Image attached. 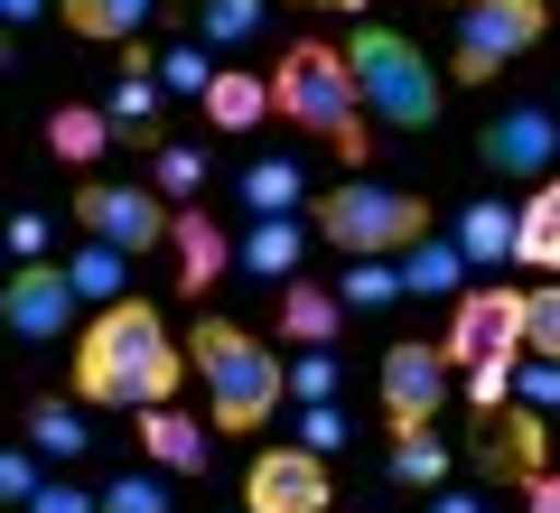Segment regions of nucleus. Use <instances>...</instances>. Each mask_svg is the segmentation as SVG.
<instances>
[{"label": "nucleus", "instance_id": "1", "mask_svg": "<svg viewBox=\"0 0 560 513\" xmlns=\"http://www.w3.org/2000/svg\"><path fill=\"white\" fill-rule=\"evenodd\" d=\"M187 374H197V355L168 336L160 299H140V290L94 308L75 336V401L84 411H160V401H178Z\"/></svg>", "mask_w": 560, "mask_h": 513}, {"label": "nucleus", "instance_id": "2", "mask_svg": "<svg viewBox=\"0 0 560 513\" xmlns=\"http://www.w3.org/2000/svg\"><path fill=\"white\" fill-rule=\"evenodd\" d=\"M271 103H280V121H290V131L327 140L346 168H364V159H374V113H364V84H355V66H346V47H327V38L280 47Z\"/></svg>", "mask_w": 560, "mask_h": 513}, {"label": "nucleus", "instance_id": "3", "mask_svg": "<svg viewBox=\"0 0 560 513\" xmlns=\"http://www.w3.org/2000/svg\"><path fill=\"white\" fill-rule=\"evenodd\" d=\"M187 355H197L206 411H215V430H224V439H253L261 420L280 411V393H290V364H280V346H261V336H253V327H234V317H197Z\"/></svg>", "mask_w": 560, "mask_h": 513}, {"label": "nucleus", "instance_id": "4", "mask_svg": "<svg viewBox=\"0 0 560 513\" xmlns=\"http://www.w3.org/2000/svg\"><path fill=\"white\" fill-rule=\"evenodd\" d=\"M308 224H318L346 261H401L411 243L440 234V224H430V197H411V187H374L364 168L346 187H327V197L308 206Z\"/></svg>", "mask_w": 560, "mask_h": 513}, {"label": "nucleus", "instance_id": "5", "mask_svg": "<svg viewBox=\"0 0 560 513\" xmlns=\"http://www.w3.org/2000/svg\"><path fill=\"white\" fill-rule=\"evenodd\" d=\"M346 66H355L364 113H374L383 131H430V121H440L448 84L430 75V57H420L401 28H355V38H346Z\"/></svg>", "mask_w": 560, "mask_h": 513}, {"label": "nucleus", "instance_id": "6", "mask_svg": "<svg viewBox=\"0 0 560 513\" xmlns=\"http://www.w3.org/2000/svg\"><path fill=\"white\" fill-rule=\"evenodd\" d=\"M551 38V0H458V38H448V75L495 84L514 57Z\"/></svg>", "mask_w": 560, "mask_h": 513}, {"label": "nucleus", "instance_id": "7", "mask_svg": "<svg viewBox=\"0 0 560 513\" xmlns=\"http://www.w3.org/2000/svg\"><path fill=\"white\" fill-rule=\"evenodd\" d=\"M448 364L458 374H486V364H523L533 355V290H504V280H477V290L448 308Z\"/></svg>", "mask_w": 560, "mask_h": 513}, {"label": "nucleus", "instance_id": "8", "mask_svg": "<svg viewBox=\"0 0 560 513\" xmlns=\"http://www.w3.org/2000/svg\"><path fill=\"white\" fill-rule=\"evenodd\" d=\"M75 224L94 243H113V253H160L168 234H178V206L160 197V187H113V178H84L75 187Z\"/></svg>", "mask_w": 560, "mask_h": 513}, {"label": "nucleus", "instance_id": "9", "mask_svg": "<svg viewBox=\"0 0 560 513\" xmlns=\"http://www.w3.org/2000/svg\"><path fill=\"white\" fill-rule=\"evenodd\" d=\"M75 308H84V290H75L66 261H20V271L0 280V327L20 336V346H57L75 327Z\"/></svg>", "mask_w": 560, "mask_h": 513}, {"label": "nucleus", "instance_id": "10", "mask_svg": "<svg viewBox=\"0 0 560 513\" xmlns=\"http://www.w3.org/2000/svg\"><path fill=\"white\" fill-rule=\"evenodd\" d=\"M477 159L495 168V178H551V159H560V113L551 103H504L495 121L477 131Z\"/></svg>", "mask_w": 560, "mask_h": 513}, {"label": "nucleus", "instance_id": "11", "mask_svg": "<svg viewBox=\"0 0 560 513\" xmlns=\"http://www.w3.org/2000/svg\"><path fill=\"white\" fill-rule=\"evenodd\" d=\"M327 457L318 448H300V439H290V448H261L253 467H243V504L253 513H327Z\"/></svg>", "mask_w": 560, "mask_h": 513}, {"label": "nucleus", "instance_id": "12", "mask_svg": "<svg viewBox=\"0 0 560 513\" xmlns=\"http://www.w3.org/2000/svg\"><path fill=\"white\" fill-rule=\"evenodd\" d=\"M448 346H393L383 355V411L393 430H440V401H448Z\"/></svg>", "mask_w": 560, "mask_h": 513}, {"label": "nucleus", "instance_id": "13", "mask_svg": "<svg viewBox=\"0 0 560 513\" xmlns=\"http://www.w3.org/2000/svg\"><path fill=\"white\" fill-rule=\"evenodd\" d=\"M486 420H495V430H486V448H477V476H486V486H504V476L533 486V476L551 467V448H541V411H533V401H504V411H486Z\"/></svg>", "mask_w": 560, "mask_h": 513}, {"label": "nucleus", "instance_id": "14", "mask_svg": "<svg viewBox=\"0 0 560 513\" xmlns=\"http://www.w3.org/2000/svg\"><path fill=\"white\" fill-rule=\"evenodd\" d=\"M168 243H178V290H187V299H206V290H215V280L243 261V243L224 234L215 215H206V197L178 206V234H168Z\"/></svg>", "mask_w": 560, "mask_h": 513}, {"label": "nucleus", "instance_id": "15", "mask_svg": "<svg viewBox=\"0 0 560 513\" xmlns=\"http://www.w3.org/2000/svg\"><path fill=\"white\" fill-rule=\"evenodd\" d=\"M131 439L150 448V467H168V476H206V457H215V448H206V430L178 411V401H160V411H131Z\"/></svg>", "mask_w": 560, "mask_h": 513}, {"label": "nucleus", "instance_id": "16", "mask_svg": "<svg viewBox=\"0 0 560 513\" xmlns=\"http://www.w3.org/2000/svg\"><path fill=\"white\" fill-rule=\"evenodd\" d=\"M300 253H308V224L300 215H253V224H243V271L271 280V290L300 280Z\"/></svg>", "mask_w": 560, "mask_h": 513}, {"label": "nucleus", "instance_id": "17", "mask_svg": "<svg viewBox=\"0 0 560 513\" xmlns=\"http://www.w3.org/2000/svg\"><path fill=\"white\" fill-rule=\"evenodd\" d=\"M467 271H477V261L458 253V234H430V243L401 253V290H411V299H448V308H458V299H467Z\"/></svg>", "mask_w": 560, "mask_h": 513}, {"label": "nucleus", "instance_id": "18", "mask_svg": "<svg viewBox=\"0 0 560 513\" xmlns=\"http://www.w3.org/2000/svg\"><path fill=\"white\" fill-rule=\"evenodd\" d=\"M113 140H121V121L103 113V103H57V113H47V150H57L66 168H94Z\"/></svg>", "mask_w": 560, "mask_h": 513}, {"label": "nucleus", "instance_id": "19", "mask_svg": "<svg viewBox=\"0 0 560 513\" xmlns=\"http://www.w3.org/2000/svg\"><path fill=\"white\" fill-rule=\"evenodd\" d=\"M458 253L477 261V271L514 261V253H523V215H514V206H495V197H477V206L458 215Z\"/></svg>", "mask_w": 560, "mask_h": 513}, {"label": "nucleus", "instance_id": "20", "mask_svg": "<svg viewBox=\"0 0 560 513\" xmlns=\"http://www.w3.org/2000/svg\"><path fill=\"white\" fill-rule=\"evenodd\" d=\"M337 327H346L337 290H318V280H290V290H280V336H290V346H337Z\"/></svg>", "mask_w": 560, "mask_h": 513}, {"label": "nucleus", "instance_id": "21", "mask_svg": "<svg viewBox=\"0 0 560 513\" xmlns=\"http://www.w3.org/2000/svg\"><path fill=\"white\" fill-rule=\"evenodd\" d=\"M308 178H300V159H253L243 168V215H308Z\"/></svg>", "mask_w": 560, "mask_h": 513}, {"label": "nucleus", "instance_id": "22", "mask_svg": "<svg viewBox=\"0 0 560 513\" xmlns=\"http://www.w3.org/2000/svg\"><path fill=\"white\" fill-rule=\"evenodd\" d=\"M150 10H160V0H57V20L75 28V38H103V47H131L140 28H150Z\"/></svg>", "mask_w": 560, "mask_h": 513}, {"label": "nucleus", "instance_id": "23", "mask_svg": "<svg viewBox=\"0 0 560 513\" xmlns=\"http://www.w3.org/2000/svg\"><path fill=\"white\" fill-rule=\"evenodd\" d=\"M280 103H271V75H215L206 84V121H215V131H261V121H271Z\"/></svg>", "mask_w": 560, "mask_h": 513}, {"label": "nucleus", "instance_id": "24", "mask_svg": "<svg viewBox=\"0 0 560 513\" xmlns=\"http://www.w3.org/2000/svg\"><path fill=\"white\" fill-rule=\"evenodd\" d=\"M66 271H75V290L94 299V308H113V299H131V253H113V243L84 234L75 253H66Z\"/></svg>", "mask_w": 560, "mask_h": 513}, {"label": "nucleus", "instance_id": "25", "mask_svg": "<svg viewBox=\"0 0 560 513\" xmlns=\"http://www.w3.org/2000/svg\"><path fill=\"white\" fill-rule=\"evenodd\" d=\"M28 448H38V457H57V467H66V457H84V448H94V439H84V401H28Z\"/></svg>", "mask_w": 560, "mask_h": 513}, {"label": "nucleus", "instance_id": "26", "mask_svg": "<svg viewBox=\"0 0 560 513\" xmlns=\"http://www.w3.org/2000/svg\"><path fill=\"white\" fill-rule=\"evenodd\" d=\"M514 261H533V271L560 280V178L533 187V206H523V253H514Z\"/></svg>", "mask_w": 560, "mask_h": 513}, {"label": "nucleus", "instance_id": "27", "mask_svg": "<svg viewBox=\"0 0 560 513\" xmlns=\"http://www.w3.org/2000/svg\"><path fill=\"white\" fill-rule=\"evenodd\" d=\"M271 28V0H197V38L206 47H253Z\"/></svg>", "mask_w": 560, "mask_h": 513}, {"label": "nucleus", "instance_id": "28", "mask_svg": "<svg viewBox=\"0 0 560 513\" xmlns=\"http://www.w3.org/2000/svg\"><path fill=\"white\" fill-rule=\"evenodd\" d=\"M393 476L411 494H440L448 486V448H440V430H393Z\"/></svg>", "mask_w": 560, "mask_h": 513}, {"label": "nucleus", "instance_id": "29", "mask_svg": "<svg viewBox=\"0 0 560 513\" xmlns=\"http://www.w3.org/2000/svg\"><path fill=\"white\" fill-rule=\"evenodd\" d=\"M150 187H160V197H178V206H197V197H206V150L160 140V150H150Z\"/></svg>", "mask_w": 560, "mask_h": 513}, {"label": "nucleus", "instance_id": "30", "mask_svg": "<svg viewBox=\"0 0 560 513\" xmlns=\"http://www.w3.org/2000/svg\"><path fill=\"white\" fill-rule=\"evenodd\" d=\"M215 75H224V66H215V47H206V38L160 47V84H168V94H197L206 103V84H215Z\"/></svg>", "mask_w": 560, "mask_h": 513}, {"label": "nucleus", "instance_id": "31", "mask_svg": "<svg viewBox=\"0 0 560 513\" xmlns=\"http://www.w3.org/2000/svg\"><path fill=\"white\" fill-rule=\"evenodd\" d=\"M103 513H178L168 504V467H131L103 486Z\"/></svg>", "mask_w": 560, "mask_h": 513}, {"label": "nucleus", "instance_id": "32", "mask_svg": "<svg viewBox=\"0 0 560 513\" xmlns=\"http://www.w3.org/2000/svg\"><path fill=\"white\" fill-rule=\"evenodd\" d=\"M346 308H393V299H411L401 290V261H346Z\"/></svg>", "mask_w": 560, "mask_h": 513}, {"label": "nucleus", "instance_id": "33", "mask_svg": "<svg viewBox=\"0 0 560 513\" xmlns=\"http://www.w3.org/2000/svg\"><path fill=\"white\" fill-rule=\"evenodd\" d=\"M290 439H300V448H346V439H355V411H346V401H300V430H290Z\"/></svg>", "mask_w": 560, "mask_h": 513}, {"label": "nucleus", "instance_id": "34", "mask_svg": "<svg viewBox=\"0 0 560 513\" xmlns=\"http://www.w3.org/2000/svg\"><path fill=\"white\" fill-rule=\"evenodd\" d=\"M290 401H337V355L327 346H300L290 355Z\"/></svg>", "mask_w": 560, "mask_h": 513}, {"label": "nucleus", "instance_id": "35", "mask_svg": "<svg viewBox=\"0 0 560 513\" xmlns=\"http://www.w3.org/2000/svg\"><path fill=\"white\" fill-rule=\"evenodd\" d=\"M514 401H533V411H560V355H523V364H514Z\"/></svg>", "mask_w": 560, "mask_h": 513}, {"label": "nucleus", "instance_id": "36", "mask_svg": "<svg viewBox=\"0 0 560 513\" xmlns=\"http://www.w3.org/2000/svg\"><path fill=\"white\" fill-rule=\"evenodd\" d=\"M38 486H47V476H38V448H10V457H0V494H10V513L38 504Z\"/></svg>", "mask_w": 560, "mask_h": 513}, {"label": "nucleus", "instance_id": "37", "mask_svg": "<svg viewBox=\"0 0 560 513\" xmlns=\"http://www.w3.org/2000/svg\"><path fill=\"white\" fill-rule=\"evenodd\" d=\"M10 253L20 261H57V224L47 215H10Z\"/></svg>", "mask_w": 560, "mask_h": 513}, {"label": "nucleus", "instance_id": "38", "mask_svg": "<svg viewBox=\"0 0 560 513\" xmlns=\"http://www.w3.org/2000/svg\"><path fill=\"white\" fill-rule=\"evenodd\" d=\"M533 355H560V280L533 290Z\"/></svg>", "mask_w": 560, "mask_h": 513}, {"label": "nucleus", "instance_id": "39", "mask_svg": "<svg viewBox=\"0 0 560 513\" xmlns=\"http://www.w3.org/2000/svg\"><path fill=\"white\" fill-rule=\"evenodd\" d=\"M28 513H103V494H84V486H66V476H47Z\"/></svg>", "mask_w": 560, "mask_h": 513}, {"label": "nucleus", "instance_id": "40", "mask_svg": "<svg viewBox=\"0 0 560 513\" xmlns=\"http://www.w3.org/2000/svg\"><path fill=\"white\" fill-rule=\"evenodd\" d=\"M467 401H477V411H504V401H514V364H486V374H467Z\"/></svg>", "mask_w": 560, "mask_h": 513}, {"label": "nucleus", "instance_id": "41", "mask_svg": "<svg viewBox=\"0 0 560 513\" xmlns=\"http://www.w3.org/2000/svg\"><path fill=\"white\" fill-rule=\"evenodd\" d=\"M523 504H533V513H560V467H541L533 486H523Z\"/></svg>", "mask_w": 560, "mask_h": 513}, {"label": "nucleus", "instance_id": "42", "mask_svg": "<svg viewBox=\"0 0 560 513\" xmlns=\"http://www.w3.org/2000/svg\"><path fill=\"white\" fill-rule=\"evenodd\" d=\"M430 513H486V494H467V486H440V494H430Z\"/></svg>", "mask_w": 560, "mask_h": 513}, {"label": "nucleus", "instance_id": "43", "mask_svg": "<svg viewBox=\"0 0 560 513\" xmlns=\"http://www.w3.org/2000/svg\"><path fill=\"white\" fill-rule=\"evenodd\" d=\"M47 10H57V0H0V20H10V28H28V20H47Z\"/></svg>", "mask_w": 560, "mask_h": 513}, {"label": "nucleus", "instance_id": "44", "mask_svg": "<svg viewBox=\"0 0 560 513\" xmlns=\"http://www.w3.org/2000/svg\"><path fill=\"white\" fill-rule=\"evenodd\" d=\"M308 10H327V20H346V10H364V0H308Z\"/></svg>", "mask_w": 560, "mask_h": 513}, {"label": "nucleus", "instance_id": "45", "mask_svg": "<svg viewBox=\"0 0 560 513\" xmlns=\"http://www.w3.org/2000/svg\"><path fill=\"white\" fill-rule=\"evenodd\" d=\"M243 513H253V504H243Z\"/></svg>", "mask_w": 560, "mask_h": 513}]
</instances>
